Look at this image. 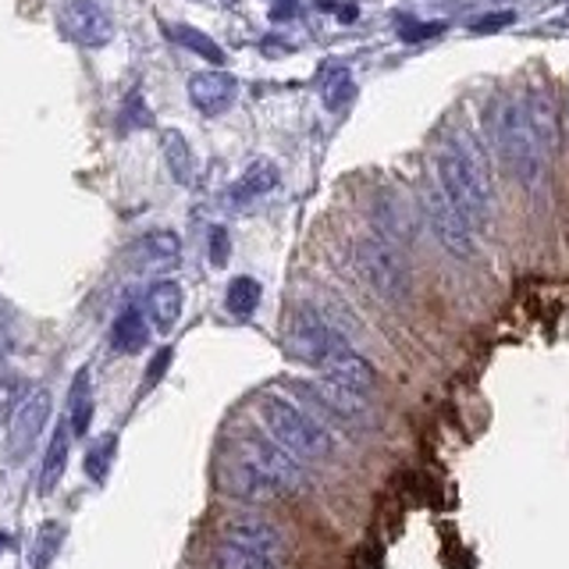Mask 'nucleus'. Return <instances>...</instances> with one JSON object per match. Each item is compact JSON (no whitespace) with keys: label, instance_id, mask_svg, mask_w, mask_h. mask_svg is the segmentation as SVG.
I'll return each instance as SVG.
<instances>
[{"label":"nucleus","instance_id":"f257e3e1","mask_svg":"<svg viewBox=\"0 0 569 569\" xmlns=\"http://www.w3.org/2000/svg\"><path fill=\"white\" fill-rule=\"evenodd\" d=\"M284 346H289L292 360L320 370V378L356 388V391H363V396H370L373 385H378V370L370 367L367 356L317 307H299L292 313L289 331H284Z\"/></svg>","mask_w":569,"mask_h":569},{"label":"nucleus","instance_id":"f03ea898","mask_svg":"<svg viewBox=\"0 0 569 569\" xmlns=\"http://www.w3.org/2000/svg\"><path fill=\"white\" fill-rule=\"evenodd\" d=\"M435 186L445 192L467 224L488 228L491 224V178H488V164L485 153H480V142L470 132H452L441 142L435 153Z\"/></svg>","mask_w":569,"mask_h":569},{"label":"nucleus","instance_id":"7ed1b4c3","mask_svg":"<svg viewBox=\"0 0 569 569\" xmlns=\"http://www.w3.org/2000/svg\"><path fill=\"white\" fill-rule=\"evenodd\" d=\"M495 139L498 153H502L506 168L512 174V182L520 186L527 196H541L545 178H548V150L541 147L538 132L523 111V103H506L495 118Z\"/></svg>","mask_w":569,"mask_h":569},{"label":"nucleus","instance_id":"20e7f679","mask_svg":"<svg viewBox=\"0 0 569 569\" xmlns=\"http://www.w3.org/2000/svg\"><path fill=\"white\" fill-rule=\"evenodd\" d=\"M257 417L267 438H274L284 452H292L299 462H325L335 456V435L320 427L310 413L284 399V396H263L257 406Z\"/></svg>","mask_w":569,"mask_h":569},{"label":"nucleus","instance_id":"39448f33","mask_svg":"<svg viewBox=\"0 0 569 569\" xmlns=\"http://www.w3.org/2000/svg\"><path fill=\"white\" fill-rule=\"evenodd\" d=\"M352 267L363 278L367 289L378 299L391 302V307H402L413 296V274H409L402 249L391 239L378 236V231L352 242Z\"/></svg>","mask_w":569,"mask_h":569},{"label":"nucleus","instance_id":"423d86ee","mask_svg":"<svg viewBox=\"0 0 569 569\" xmlns=\"http://www.w3.org/2000/svg\"><path fill=\"white\" fill-rule=\"evenodd\" d=\"M242 459H249L253 467L271 480V485L281 495H299L310 488V473H307V462H299L292 452H284L274 438L260 435H246L242 438Z\"/></svg>","mask_w":569,"mask_h":569},{"label":"nucleus","instance_id":"0eeeda50","mask_svg":"<svg viewBox=\"0 0 569 569\" xmlns=\"http://www.w3.org/2000/svg\"><path fill=\"white\" fill-rule=\"evenodd\" d=\"M423 218L431 224L435 239L441 242V249L456 260H473L477 257V236L467 224V218L445 200V192L431 182L423 186Z\"/></svg>","mask_w":569,"mask_h":569},{"label":"nucleus","instance_id":"6e6552de","mask_svg":"<svg viewBox=\"0 0 569 569\" xmlns=\"http://www.w3.org/2000/svg\"><path fill=\"white\" fill-rule=\"evenodd\" d=\"M221 541L246 548V551H257V556L271 559L278 566H284V559H289V538H284V530L271 520H263V516H253V512L231 516L221 530Z\"/></svg>","mask_w":569,"mask_h":569},{"label":"nucleus","instance_id":"1a4fd4ad","mask_svg":"<svg viewBox=\"0 0 569 569\" xmlns=\"http://www.w3.org/2000/svg\"><path fill=\"white\" fill-rule=\"evenodd\" d=\"M61 29L71 43L97 50L114 40V14L107 0H68L61 11Z\"/></svg>","mask_w":569,"mask_h":569},{"label":"nucleus","instance_id":"9d476101","mask_svg":"<svg viewBox=\"0 0 569 569\" xmlns=\"http://www.w3.org/2000/svg\"><path fill=\"white\" fill-rule=\"evenodd\" d=\"M218 485L228 498H236V502H246V506H263V502H274V498H284L271 480H267L253 462L249 459H231L221 467L218 473Z\"/></svg>","mask_w":569,"mask_h":569},{"label":"nucleus","instance_id":"9b49d317","mask_svg":"<svg viewBox=\"0 0 569 569\" xmlns=\"http://www.w3.org/2000/svg\"><path fill=\"white\" fill-rule=\"evenodd\" d=\"M236 79L228 71H200V76L189 79V100L196 103V111L203 114H224L231 103H236Z\"/></svg>","mask_w":569,"mask_h":569},{"label":"nucleus","instance_id":"f8f14e48","mask_svg":"<svg viewBox=\"0 0 569 569\" xmlns=\"http://www.w3.org/2000/svg\"><path fill=\"white\" fill-rule=\"evenodd\" d=\"M47 417H50V396H43V391H36V396H29L22 406L14 409L11 417V445L14 452H29L36 441H40L43 427H47Z\"/></svg>","mask_w":569,"mask_h":569},{"label":"nucleus","instance_id":"ddd939ff","mask_svg":"<svg viewBox=\"0 0 569 569\" xmlns=\"http://www.w3.org/2000/svg\"><path fill=\"white\" fill-rule=\"evenodd\" d=\"M147 320H150V328L160 331V335H168L174 325H178V317H182V284L178 281H157L150 296H147Z\"/></svg>","mask_w":569,"mask_h":569},{"label":"nucleus","instance_id":"4468645a","mask_svg":"<svg viewBox=\"0 0 569 569\" xmlns=\"http://www.w3.org/2000/svg\"><path fill=\"white\" fill-rule=\"evenodd\" d=\"M68 452H71V427L68 420H61L53 427V435L47 441V452H43V467H40V495H50L53 488L61 485V477L68 470Z\"/></svg>","mask_w":569,"mask_h":569},{"label":"nucleus","instance_id":"2eb2a0df","mask_svg":"<svg viewBox=\"0 0 569 569\" xmlns=\"http://www.w3.org/2000/svg\"><path fill=\"white\" fill-rule=\"evenodd\" d=\"M160 150H164V160H168V171L174 174L178 186H192L196 182V157H192V147L182 132L174 129H164L160 132Z\"/></svg>","mask_w":569,"mask_h":569},{"label":"nucleus","instance_id":"dca6fc26","mask_svg":"<svg viewBox=\"0 0 569 569\" xmlns=\"http://www.w3.org/2000/svg\"><path fill=\"white\" fill-rule=\"evenodd\" d=\"M274 186H278V168H274V164H267V160H257V164H253V168H246L239 182L231 186V203H236V207H246V203L260 200V196H267Z\"/></svg>","mask_w":569,"mask_h":569},{"label":"nucleus","instance_id":"f3484780","mask_svg":"<svg viewBox=\"0 0 569 569\" xmlns=\"http://www.w3.org/2000/svg\"><path fill=\"white\" fill-rule=\"evenodd\" d=\"M147 338H150L147 313L136 310V307L121 310V317L114 320V331H111V346L118 352H139L142 346H147Z\"/></svg>","mask_w":569,"mask_h":569},{"label":"nucleus","instance_id":"a211bd4d","mask_svg":"<svg viewBox=\"0 0 569 569\" xmlns=\"http://www.w3.org/2000/svg\"><path fill=\"white\" fill-rule=\"evenodd\" d=\"M260 281L257 278H236L228 284V292H224V307L231 317H253L257 307H260Z\"/></svg>","mask_w":569,"mask_h":569},{"label":"nucleus","instance_id":"6ab92c4d","mask_svg":"<svg viewBox=\"0 0 569 569\" xmlns=\"http://www.w3.org/2000/svg\"><path fill=\"white\" fill-rule=\"evenodd\" d=\"M213 569H281V566L257 556V551H246V548L221 541L218 548H213Z\"/></svg>","mask_w":569,"mask_h":569},{"label":"nucleus","instance_id":"aec40b11","mask_svg":"<svg viewBox=\"0 0 569 569\" xmlns=\"http://www.w3.org/2000/svg\"><path fill=\"white\" fill-rule=\"evenodd\" d=\"M139 257L160 267V263H174L178 260V239L174 231H150L147 239L139 242Z\"/></svg>","mask_w":569,"mask_h":569},{"label":"nucleus","instance_id":"412c9836","mask_svg":"<svg viewBox=\"0 0 569 569\" xmlns=\"http://www.w3.org/2000/svg\"><path fill=\"white\" fill-rule=\"evenodd\" d=\"M89 417H93V391H89L86 373H79V381L71 385V420H68V427L76 435H86Z\"/></svg>","mask_w":569,"mask_h":569},{"label":"nucleus","instance_id":"4be33fe9","mask_svg":"<svg viewBox=\"0 0 569 569\" xmlns=\"http://www.w3.org/2000/svg\"><path fill=\"white\" fill-rule=\"evenodd\" d=\"M171 32H174V40L178 43H186L189 50H196L200 58H207L210 64H224V50L210 40L207 32H200V29H192V26H171Z\"/></svg>","mask_w":569,"mask_h":569},{"label":"nucleus","instance_id":"5701e85b","mask_svg":"<svg viewBox=\"0 0 569 569\" xmlns=\"http://www.w3.org/2000/svg\"><path fill=\"white\" fill-rule=\"evenodd\" d=\"M210 260L224 267L228 263V231L224 228H213L210 231Z\"/></svg>","mask_w":569,"mask_h":569},{"label":"nucleus","instance_id":"b1692460","mask_svg":"<svg viewBox=\"0 0 569 569\" xmlns=\"http://www.w3.org/2000/svg\"><path fill=\"white\" fill-rule=\"evenodd\" d=\"M4 545H8V538H4V533H0V551H4Z\"/></svg>","mask_w":569,"mask_h":569}]
</instances>
